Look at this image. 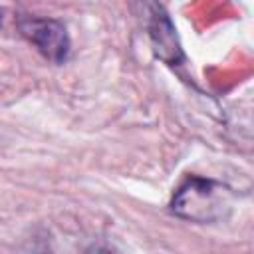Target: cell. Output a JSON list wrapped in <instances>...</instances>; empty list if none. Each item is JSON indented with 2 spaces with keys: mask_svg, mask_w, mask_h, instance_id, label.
Returning <instances> with one entry per match:
<instances>
[{
  "mask_svg": "<svg viewBox=\"0 0 254 254\" xmlns=\"http://www.w3.org/2000/svg\"><path fill=\"white\" fill-rule=\"evenodd\" d=\"M232 204L234 192L226 185L212 179L189 177L173 194L171 212L196 224H212L228 218Z\"/></svg>",
  "mask_w": 254,
  "mask_h": 254,
  "instance_id": "1",
  "label": "cell"
},
{
  "mask_svg": "<svg viewBox=\"0 0 254 254\" xmlns=\"http://www.w3.org/2000/svg\"><path fill=\"white\" fill-rule=\"evenodd\" d=\"M2 24H4V12L0 10V28H2Z\"/></svg>",
  "mask_w": 254,
  "mask_h": 254,
  "instance_id": "4",
  "label": "cell"
},
{
  "mask_svg": "<svg viewBox=\"0 0 254 254\" xmlns=\"http://www.w3.org/2000/svg\"><path fill=\"white\" fill-rule=\"evenodd\" d=\"M141 4H143V14H145L147 36L151 40L155 56L169 65L181 64L185 56H183V48H181L175 24L171 22L169 14L155 0H141Z\"/></svg>",
  "mask_w": 254,
  "mask_h": 254,
  "instance_id": "3",
  "label": "cell"
},
{
  "mask_svg": "<svg viewBox=\"0 0 254 254\" xmlns=\"http://www.w3.org/2000/svg\"><path fill=\"white\" fill-rule=\"evenodd\" d=\"M20 34L50 62L64 64L71 52V40L64 22L56 18H42L32 14L18 16Z\"/></svg>",
  "mask_w": 254,
  "mask_h": 254,
  "instance_id": "2",
  "label": "cell"
}]
</instances>
